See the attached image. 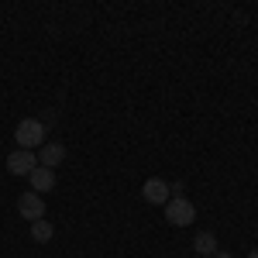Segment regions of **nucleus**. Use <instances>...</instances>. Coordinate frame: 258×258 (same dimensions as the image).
I'll return each instance as SVG.
<instances>
[{
	"label": "nucleus",
	"instance_id": "nucleus-1",
	"mask_svg": "<svg viewBox=\"0 0 258 258\" xmlns=\"http://www.w3.org/2000/svg\"><path fill=\"white\" fill-rule=\"evenodd\" d=\"M14 141H18V148H24V152H35V148H41L45 145V124L35 117H24L14 127Z\"/></svg>",
	"mask_w": 258,
	"mask_h": 258
},
{
	"label": "nucleus",
	"instance_id": "nucleus-2",
	"mask_svg": "<svg viewBox=\"0 0 258 258\" xmlns=\"http://www.w3.org/2000/svg\"><path fill=\"white\" fill-rule=\"evenodd\" d=\"M165 220H169L172 227H186V224H193V220H197V207H193V200L172 197L169 203H165Z\"/></svg>",
	"mask_w": 258,
	"mask_h": 258
},
{
	"label": "nucleus",
	"instance_id": "nucleus-3",
	"mask_svg": "<svg viewBox=\"0 0 258 258\" xmlns=\"http://www.w3.org/2000/svg\"><path fill=\"white\" fill-rule=\"evenodd\" d=\"M35 169H38V155H35V152L18 148V152L7 155V172H11V176H31Z\"/></svg>",
	"mask_w": 258,
	"mask_h": 258
},
{
	"label": "nucleus",
	"instance_id": "nucleus-4",
	"mask_svg": "<svg viewBox=\"0 0 258 258\" xmlns=\"http://www.w3.org/2000/svg\"><path fill=\"white\" fill-rule=\"evenodd\" d=\"M18 214L24 220H45V200L38 197V193H21L18 197Z\"/></svg>",
	"mask_w": 258,
	"mask_h": 258
},
{
	"label": "nucleus",
	"instance_id": "nucleus-5",
	"mask_svg": "<svg viewBox=\"0 0 258 258\" xmlns=\"http://www.w3.org/2000/svg\"><path fill=\"white\" fill-rule=\"evenodd\" d=\"M66 162V145H59V141H45L38 148V165H45V169H52L55 172V165H62Z\"/></svg>",
	"mask_w": 258,
	"mask_h": 258
},
{
	"label": "nucleus",
	"instance_id": "nucleus-6",
	"mask_svg": "<svg viewBox=\"0 0 258 258\" xmlns=\"http://www.w3.org/2000/svg\"><path fill=\"white\" fill-rule=\"evenodd\" d=\"M141 197L148 200V203H162V207L172 200V197H169V182H165V179H145Z\"/></svg>",
	"mask_w": 258,
	"mask_h": 258
},
{
	"label": "nucleus",
	"instance_id": "nucleus-7",
	"mask_svg": "<svg viewBox=\"0 0 258 258\" xmlns=\"http://www.w3.org/2000/svg\"><path fill=\"white\" fill-rule=\"evenodd\" d=\"M28 182H31V193H38V197L41 193H52V189H55V172L45 169V165H38V169L28 176Z\"/></svg>",
	"mask_w": 258,
	"mask_h": 258
},
{
	"label": "nucleus",
	"instance_id": "nucleus-8",
	"mask_svg": "<svg viewBox=\"0 0 258 258\" xmlns=\"http://www.w3.org/2000/svg\"><path fill=\"white\" fill-rule=\"evenodd\" d=\"M193 251L203 255V258H214L217 255V238H214L210 231H200L197 238H193Z\"/></svg>",
	"mask_w": 258,
	"mask_h": 258
},
{
	"label": "nucleus",
	"instance_id": "nucleus-9",
	"mask_svg": "<svg viewBox=\"0 0 258 258\" xmlns=\"http://www.w3.org/2000/svg\"><path fill=\"white\" fill-rule=\"evenodd\" d=\"M52 234H55V227H52L48 220H35V224H31V238L38 241V244H45V241H52Z\"/></svg>",
	"mask_w": 258,
	"mask_h": 258
},
{
	"label": "nucleus",
	"instance_id": "nucleus-10",
	"mask_svg": "<svg viewBox=\"0 0 258 258\" xmlns=\"http://www.w3.org/2000/svg\"><path fill=\"white\" fill-rule=\"evenodd\" d=\"M214 258H234V255H231V251H217Z\"/></svg>",
	"mask_w": 258,
	"mask_h": 258
},
{
	"label": "nucleus",
	"instance_id": "nucleus-11",
	"mask_svg": "<svg viewBox=\"0 0 258 258\" xmlns=\"http://www.w3.org/2000/svg\"><path fill=\"white\" fill-rule=\"evenodd\" d=\"M248 258H258V248H255V251H248Z\"/></svg>",
	"mask_w": 258,
	"mask_h": 258
}]
</instances>
